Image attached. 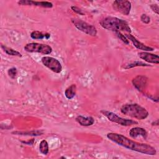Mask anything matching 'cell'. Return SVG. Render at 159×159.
I'll return each mask as SVG.
<instances>
[{
    "instance_id": "6da1fadb",
    "label": "cell",
    "mask_w": 159,
    "mask_h": 159,
    "mask_svg": "<svg viewBox=\"0 0 159 159\" xmlns=\"http://www.w3.org/2000/svg\"><path fill=\"white\" fill-rule=\"evenodd\" d=\"M107 137L113 142L127 149L146 155H155L157 154V151L153 147L147 143L137 142L122 134L110 132L107 134Z\"/></svg>"
},
{
    "instance_id": "7a4b0ae2",
    "label": "cell",
    "mask_w": 159,
    "mask_h": 159,
    "mask_svg": "<svg viewBox=\"0 0 159 159\" xmlns=\"http://www.w3.org/2000/svg\"><path fill=\"white\" fill-rule=\"evenodd\" d=\"M100 25L105 29L114 32H131V29L126 21L121 19L108 16L104 17L100 21Z\"/></svg>"
},
{
    "instance_id": "3957f363",
    "label": "cell",
    "mask_w": 159,
    "mask_h": 159,
    "mask_svg": "<svg viewBox=\"0 0 159 159\" xmlns=\"http://www.w3.org/2000/svg\"><path fill=\"white\" fill-rule=\"evenodd\" d=\"M120 111L124 115L139 120L146 119L149 114L145 108L136 103L124 104L120 108Z\"/></svg>"
},
{
    "instance_id": "277c9868",
    "label": "cell",
    "mask_w": 159,
    "mask_h": 159,
    "mask_svg": "<svg viewBox=\"0 0 159 159\" xmlns=\"http://www.w3.org/2000/svg\"><path fill=\"white\" fill-rule=\"evenodd\" d=\"M101 112L102 113V115L106 116L109 120L123 126H130L135 124H138V122L135 120L122 118L117 116L116 114L111 111L102 110L101 111Z\"/></svg>"
},
{
    "instance_id": "5b68a950",
    "label": "cell",
    "mask_w": 159,
    "mask_h": 159,
    "mask_svg": "<svg viewBox=\"0 0 159 159\" xmlns=\"http://www.w3.org/2000/svg\"><path fill=\"white\" fill-rule=\"evenodd\" d=\"M24 50L28 52H37L43 55H48L52 53V48L47 44L31 42L27 43L24 47Z\"/></svg>"
},
{
    "instance_id": "8992f818",
    "label": "cell",
    "mask_w": 159,
    "mask_h": 159,
    "mask_svg": "<svg viewBox=\"0 0 159 159\" xmlns=\"http://www.w3.org/2000/svg\"><path fill=\"white\" fill-rule=\"evenodd\" d=\"M71 22L73 25L80 31L93 37L97 35V30L94 25L77 19H72Z\"/></svg>"
},
{
    "instance_id": "52a82bcc",
    "label": "cell",
    "mask_w": 159,
    "mask_h": 159,
    "mask_svg": "<svg viewBox=\"0 0 159 159\" xmlns=\"http://www.w3.org/2000/svg\"><path fill=\"white\" fill-rule=\"evenodd\" d=\"M42 64L49 68L53 72L59 73L62 70V66L60 62L56 58L52 57H43L41 59Z\"/></svg>"
},
{
    "instance_id": "ba28073f",
    "label": "cell",
    "mask_w": 159,
    "mask_h": 159,
    "mask_svg": "<svg viewBox=\"0 0 159 159\" xmlns=\"http://www.w3.org/2000/svg\"><path fill=\"white\" fill-rule=\"evenodd\" d=\"M112 7L115 11L128 16L131 9V2L129 1H114L112 3Z\"/></svg>"
},
{
    "instance_id": "9c48e42d",
    "label": "cell",
    "mask_w": 159,
    "mask_h": 159,
    "mask_svg": "<svg viewBox=\"0 0 159 159\" xmlns=\"http://www.w3.org/2000/svg\"><path fill=\"white\" fill-rule=\"evenodd\" d=\"M18 4L22 6H35L45 8H52L53 4L48 1H34L29 0H22L18 1Z\"/></svg>"
},
{
    "instance_id": "30bf717a",
    "label": "cell",
    "mask_w": 159,
    "mask_h": 159,
    "mask_svg": "<svg viewBox=\"0 0 159 159\" xmlns=\"http://www.w3.org/2000/svg\"><path fill=\"white\" fill-rule=\"evenodd\" d=\"M139 57L143 60L144 61L154 64H158L159 63V57L158 55L146 52H141L138 53Z\"/></svg>"
},
{
    "instance_id": "8fae6325",
    "label": "cell",
    "mask_w": 159,
    "mask_h": 159,
    "mask_svg": "<svg viewBox=\"0 0 159 159\" xmlns=\"http://www.w3.org/2000/svg\"><path fill=\"white\" fill-rule=\"evenodd\" d=\"M132 84L139 91H142L147 82V78L143 75H138L132 80Z\"/></svg>"
},
{
    "instance_id": "7c38bea8",
    "label": "cell",
    "mask_w": 159,
    "mask_h": 159,
    "mask_svg": "<svg viewBox=\"0 0 159 159\" xmlns=\"http://www.w3.org/2000/svg\"><path fill=\"white\" fill-rule=\"evenodd\" d=\"M125 36L128 39V40H130L133 45L138 49L142 50L143 51H153L154 49L152 47H150L149 46H147L142 43V42H139L135 37H134L133 35H132L130 34H125Z\"/></svg>"
},
{
    "instance_id": "4fadbf2b",
    "label": "cell",
    "mask_w": 159,
    "mask_h": 159,
    "mask_svg": "<svg viewBox=\"0 0 159 159\" xmlns=\"http://www.w3.org/2000/svg\"><path fill=\"white\" fill-rule=\"evenodd\" d=\"M129 135L133 139H135L139 136L146 139L147 137V132L145 129L142 127H135L130 130Z\"/></svg>"
},
{
    "instance_id": "5bb4252c",
    "label": "cell",
    "mask_w": 159,
    "mask_h": 159,
    "mask_svg": "<svg viewBox=\"0 0 159 159\" xmlns=\"http://www.w3.org/2000/svg\"><path fill=\"white\" fill-rule=\"evenodd\" d=\"M76 121L82 126H90L94 124V119L91 116L84 117L83 116H78L76 117Z\"/></svg>"
},
{
    "instance_id": "9a60e30c",
    "label": "cell",
    "mask_w": 159,
    "mask_h": 159,
    "mask_svg": "<svg viewBox=\"0 0 159 159\" xmlns=\"http://www.w3.org/2000/svg\"><path fill=\"white\" fill-rule=\"evenodd\" d=\"M50 34L43 33V32L38 31V30L33 31L30 34V37L33 39H37V40H42L43 39H48V38H50Z\"/></svg>"
},
{
    "instance_id": "2e32d148",
    "label": "cell",
    "mask_w": 159,
    "mask_h": 159,
    "mask_svg": "<svg viewBox=\"0 0 159 159\" xmlns=\"http://www.w3.org/2000/svg\"><path fill=\"white\" fill-rule=\"evenodd\" d=\"M76 86L75 84H73L70 85L69 87H68L65 91V95L66 98L68 99L73 98L76 94Z\"/></svg>"
},
{
    "instance_id": "e0dca14e",
    "label": "cell",
    "mask_w": 159,
    "mask_h": 159,
    "mask_svg": "<svg viewBox=\"0 0 159 159\" xmlns=\"http://www.w3.org/2000/svg\"><path fill=\"white\" fill-rule=\"evenodd\" d=\"M150 66L149 65H147V63L142 62V61H136L134 62H131V63H128L125 64L123 66V68L124 69H129V68H132L134 67H136V66Z\"/></svg>"
},
{
    "instance_id": "ac0fdd59",
    "label": "cell",
    "mask_w": 159,
    "mask_h": 159,
    "mask_svg": "<svg viewBox=\"0 0 159 159\" xmlns=\"http://www.w3.org/2000/svg\"><path fill=\"white\" fill-rule=\"evenodd\" d=\"M1 48H2V50L4 51L5 53H6L7 55H11V56H17V57H22V55L20 52H19L17 50H15L11 48L7 47L6 46L4 45H1Z\"/></svg>"
},
{
    "instance_id": "d6986e66",
    "label": "cell",
    "mask_w": 159,
    "mask_h": 159,
    "mask_svg": "<svg viewBox=\"0 0 159 159\" xmlns=\"http://www.w3.org/2000/svg\"><path fill=\"white\" fill-rule=\"evenodd\" d=\"M12 134H14L16 135H40L43 134V132L40 130H35V131H28V132H20V131H16L12 132Z\"/></svg>"
},
{
    "instance_id": "ffe728a7",
    "label": "cell",
    "mask_w": 159,
    "mask_h": 159,
    "mask_svg": "<svg viewBox=\"0 0 159 159\" xmlns=\"http://www.w3.org/2000/svg\"><path fill=\"white\" fill-rule=\"evenodd\" d=\"M39 150L43 154L47 155L48 153V145L45 140H42L39 144Z\"/></svg>"
},
{
    "instance_id": "44dd1931",
    "label": "cell",
    "mask_w": 159,
    "mask_h": 159,
    "mask_svg": "<svg viewBox=\"0 0 159 159\" xmlns=\"http://www.w3.org/2000/svg\"><path fill=\"white\" fill-rule=\"evenodd\" d=\"M115 33H116V35L119 37V39H120V40H121L123 42H124L125 44L128 45V44L129 43V41L128 39H127L124 34H122L120 32H116Z\"/></svg>"
},
{
    "instance_id": "7402d4cb",
    "label": "cell",
    "mask_w": 159,
    "mask_h": 159,
    "mask_svg": "<svg viewBox=\"0 0 159 159\" xmlns=\"http://www.w3.org/2000/svg\"><path fill=\"white\" fill-rule=\"evenodd\" d=\"M7 73H8L9 76L11 78L14 79V78H15V77H16V75H17V69H16V68H14V67L11 68H10V69L8 70Z\"/></svg>"
},
{
    "instance_id": "603a6c76",
    "label": "cell",
    "mask_w": 159,
    "mask_h": 159,
    "mask_svg": "<svg viewBox=\"0 0 159 159\" xmlns=\"http://www.w3.org/2000/svg\"><path fill=\"white\" fill-rule=\"evenodd\" d=\"M140 20L145 24H148L150 22V17L145 14H143L140 16Z\"/></svg>"
},
{
    "instance_id": "cb8c5ba5",
    "label": "cell",
    "mask_w": 159,
    "mask_h": 159,
    "mask_svg": "<svg viewBox=\"0 0 159 159\" xmlns=\"http://www.w3.org/2000/svg\"><path fill=\"white\" fill-rule=\"evenodd\" d=\"M71 9H72V11H73V12H76V13H77V14H80V15H81V16L84 15V12L82 11V10H81V9H80V8H78V7H76V6H71Z\"/></svg>"
},
{
    "instance_id": "d4e9b609",
    "label": "cell",
    "mask_w": 159,
    "mask_h": 159,
    "mask_svg": "<svg viewBox=\"0 0 159 159\" xmlns=\"http://www.w3.org/2000/svg\"><path fill=\"white\" fill-rule=\"evenodd\" d=\"M150 8L154 12H155L156 14H158V10H159V8H158V6L156 4H152L150 5Z\"/></svg>"
}]
</instances>
